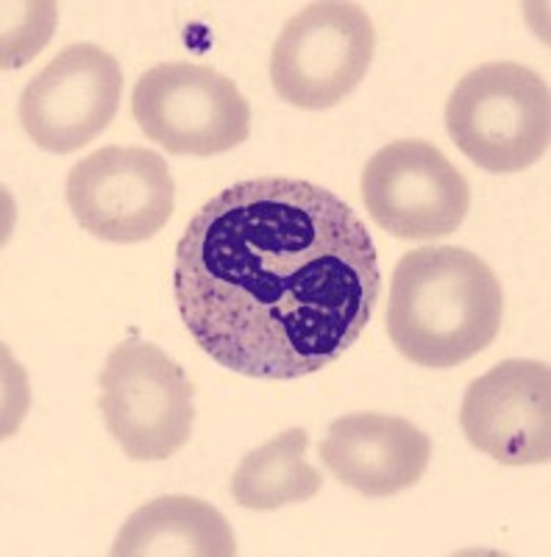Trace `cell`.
Instances as JSON below:
<instances>
[{"mask_svg":"<svg viewBox=\"0 0 551 557\" xmlns=\"http://www.w3.org/2000/svg\"><path fill=\"white\" fill-rule=\"evenodd\" d=\"M306 430H287L242 457L231 476V496L246 510H279L317 496L324 480L306 462Z\"/></svg>","mask_w":551,"mask_h":557,"instance_id":"4fadbf2b","label":"cell"},{"mask_svg":"<svg viewBox=\"0 0 551 557\" xmlns=\"http://www.w3.org/2000/svg\"><path fill=\"white\" fill-rule=\"evenodd\" d=\"M123 96V70L96 42H76L45 64L20 96V123L42 151L73 153L101 137Z\"/></svg>","mask_w":551,"mask_h":557,"instance_id":"9c48e42d","label":"cell"},{"mask_svg":"<svg viewBox=\"0 0 551 557\" xmlns=\"http://www.w3.org/2000/svg\"><path fill=\"white\" fill-rule=\"evenodd\" d=\"M178 312L217 366L298 380L340 360L381 296L374 237L326 187L260 176L187 221L173 273Z\"/></svg>","mask_w":551,"mask_h":557,"instance_id":"6da1fadb","label":"cell"},{"mask_svg":"<svg viewBox=\"0 0 551 557\" xmlns=\"http://www.w3.org/2000/svg\"><path fill=\"white\" fill-rule=\"evenodd\" d=\"M504 293L476 253L424 246L404 253L390 282L387 335L424 368H454L499 337Z\"/></svg>","mask_w":551,"mask_h":557,"instance_id":"7a4b0ae2","label":"cell"},{"mask_svg":"<svg viewBox=\"0 0 551 557\" xmlns=\"http://www.w3.org/2000/svg\"><path fill=\"white\" fill-rule=\"evenodd\" d=\"M446 128L481 171H526L549 151V84L524 64H479L451 92Z\"/></svg>","mask_w":551,"mask_h":557,"instance_id":"3957f363","label":"cell"},{"mask_svg":"<svg viewBox=\"0 0 551 557\" xmlns=\"http://www.w3.org/2000/svg\"><path fill=\"white\" fill-rule=\"evenodd\" d=\"M101 412L109 435L132 460H167L192 435V382L178 362L146 341L112 348L101 376Z\"/></svg>","mask_w":551,"mask_h":557,"instance_id":"277c9868","label":"cell"},{"mask_svg":"<svg viewBox=\"0 0 551 557\" xmlns=\"http://www.w3.org/2000/svg\"><path fill=\"white\" fill-rule=\"evenodd\" d=\"M317 451L335 480L381 499L406 491L426 474L431 441L406 418L354 412L337 418Z\"/></svg>","mask_w":551,"mask_h":557,"instance_id":"8fae6325","label":"cell"},{"mask_svg":"<svg viewBox=\"0 0 551 557\" xmlns=\"http://www.w3.org/2000/svg\"><path fill=\"white\" fill-rule=\"evenodd\" d=\"M134 121L176 157H215L251 137V107L231 78L206 64L165 62L132 92Z\"/></svg>","mask_w":551,"mask_h":557,"instance_id":"8992f818","label":"cell"},{"mask_svg":"<svg viewBox=\"0 0 551 557\" xmlns=\"http://www.w3.org/2000/svg\"><path fill=\"white\" fill-rule=\"evenodd\" d=\"M468 444L501 466L551 460V368L538 360H504L465 391L460 410Z\"/></svg>","mask_w":551,"mask_h":557,"instance_id":"30bf717a","label":"cell"},{"mask_svg":"<svg viewBox=\"0 0 551 557\" xmlns=\"http://www.w3.org/2000/svg\"><path fill=\"white\" fill-rule=\"evenodd\" d=\"M67 203L87 235L142 243L171 221L176 184L165 159L151 148L107 146L73 165Z\"/></svg>","mask_w":551,"mask_h":557,"instance_id":"ba28073f","label":"cell"},{"mask_svg":"<svg viewBox=\"0 0 551 557\" xmlns=\"http://www.w3.org/2000/svg\"><path fill=\"white\" fill-rule=\"evenodd\" d=\"M114 557H235L237 541L221 510L192 496H162L134 510Z\"/></svg>","mask_w":551,"mask_h":557,"instance_id":"7c38bea8","label":"cell"},{"mask_svg":"<svg viewBox=\"0 0 551 557\" xmlns=\"http://www.w3.org/2000/svg\"><path fill=\"white\" fill-rule=\"evenodd\" d=\"M374 48V23L360 3H310L287 20L273 45V89L298 109L337 107L362 84Z\"/></svg>","mask_w":551,"mask_h":557,"instance_id":"5b68a950","label":"cell"},{"mask_svg":"<svg viewBox=\"0 0 551 557\" xmlns=\"http://www.w3.org/2000/svg\"><path fill=\"white\" fill-rule=\"evenodd\" d=\"M367 215L399 240L454 235L471 209L468 178L440 148L424 139H396L362 171Z\"/></svg>","mask_w":551,"mask_h":557,"instance_id":"52a82bcc","label":"cell"}]
</instances>
